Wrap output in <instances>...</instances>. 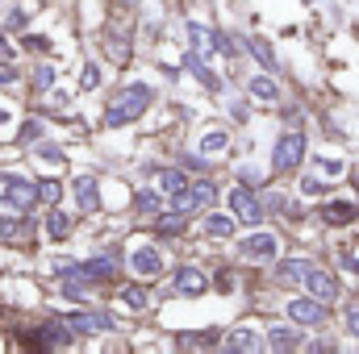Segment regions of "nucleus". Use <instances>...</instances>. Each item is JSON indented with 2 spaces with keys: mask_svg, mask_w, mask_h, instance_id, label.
<instances>
[{
  "mask_svg": "<svg viewBox=\"0 0 359 354\" xmlns=\"http://www.w3.org/2000/svg\"><path fill=\"white\" fill-rule=\"evenodd\" d=\"M155 84H147V80H134V84H126V88L113 96V104L104 108V125L109 129H121V125H134L151 104H155Z\"/></svg>",
  "mask_w": 359,
  "mask_h": 354,
  "instance_id": "nucleus-1",
  "label": "nucleus"
},
{
  "mask_svg": "<svg viewBox=\"0 0 359 354\" xmlns=\"http://www.w3.org/2000/svg\"><path fill=\"white\" fill-rule=\"evenodd\" d=\"M0 204H8L13 213H29L34 204H42V187L13 171H0Z\"/></svg>",
  "mask_w": 359,
  "mask_h": 354,
  "instance_id": "nucleus-2",
  "label": "nucleus"
},
{
  "mask_svg": "<svg viewBox=\"0 0 359 354\" xmlns=\"http://www.w3.org/2000/svg\"><path fill=\"white\" fill-rule=\"evenodd\" d=\"M305 150H309V138L301 129H284L271 146V167L276 171H297L305 163Z\"/></svg>",
  "mask_w": 359,
  "mask_h": 354,
  "instance_id": "nucleus-3",
  "label": "nucleus"
},
{
  "mask_svg": "<svg viewBox=\"0 0 359 354\" xmlns=\"http://www.w3.org/2000/svg\"><path fill=\"white\" fill-rule=\"evenodd\" d=\"M226 204H230V213H234L238 221H251V225H259L264 213H268V204H259V192H255L251 183H243V179H238V187L226 196Z\"/></svg>",
  "mask_w": 359,
  "mask_h": 354,
  "instance_id": "nucleus-4",
  "label": "nucleus"
},
{
  "mask_svg": "<svg viewBox=\"0 0 359 354\" xmlns=\"http://www.w3.org/2000/svg\"><path fill=\"white\" fill-rule=\"evenodd\" d=\"M326 317H330V309H326V300H318V296L288 300V321H297V325H322Z\"/></svg>",
  "mask_w": 359,
  "mask_h": 354,
  "instance_id": "nucleus-5",
  "label": "nucleus"
},
{
  "mask_svg": "<svg viewBox=\"0 0 359 354\" xmlns=\"http://www.w3.org/2000/svg\"><path fill=\"white\" fill-rule=\"evenodd\" d=\"M126 267H130L138 279H159V275H163V255H159L155 246H134L130 259H126Z\"/></svg>",
  "mask_w": 359,
  "mask_h": 354,
  "instance_id": "nucleus-6",
  "label": "nucleus"
},
{
  "mask_svg": "<svg viewBox=\"0 0 359 354\" xmlns=\"http://www.w3.org/2000/svg\"><path fill=\"white\" fill-rule=\"evenodd\" d=\"M117 267H121L117 250H113V255H96V259L76 267V279H84V283H109V279L117 275Z\"/></svg>",
  "mask_w": 359,
  "mask_h": 354,
  "instance_id": "nucleus-7",
  "label": "nucleus"
},
{
  "mask_svg": "<svg viewBox=\"0 0 359 354\" xmlns=\"http://www.w3.org/2000/svg\"><path fill=\"white\" fill-rule=\"evenodd\" d=\"M67 325H72L76 334H113V330H117V317H113V313H72Z\"/></svg>",
  "mask_w": 359,
  "mask_h": 354,
  "instance_id": "nucleus-8",
  "label": "nucleus"
},
{
  "mask_svg": "<svg viewBox=\"0 0 359 354\" xmlns=\"http://www.w3.org/2000/svg\"><path fill=\"white\" fill-rule=\"evenodd\" d=\"M280 255V238L276 234H247L243 238V259H259V263H268V259H276Z\"/></svg>",
  "mask_w": 359,
  "mask_h": 354,
  "instance_id": "nucleus-9",
  "label": "nucleus"
},
{
  "mask_svg": "<svg viewBox=\"0 0 359 354\" xmlns=\"http://www.w3.org/2000/svg\"><path fill=\"white\" fill-rule=\"evenodd\" d=\"M184 67H188V76L201 84V88H209V92H222V76L205 63V55H196V50H188L184 55Z\"/></svg>",
  "mask_w": 359,
  "mask_h": 354,
  "instance_id": "nucleus-10",
  "label": "nucleus"
},
{
  "mask_svg": "<svg viewBox=\"0 0 359 354\" xmlns=\"http://www.w3.org/2000/svg\"><path fill=\"white\" fill-rule=\"evenodd\" d=\"M72 196H76V204H80V213H84V217L96 213V208H100V183H96V176L72 179Z\"/></svg>",
  "mask_w": 359,
  "mask_h": 354,
  "instance_id": "nucleus-11",
  "label": "nucleus"
},
{
  "mask_svg": "<svg viewBox=\"0 0 359 354\" xmlns=\"http://www.w3.org/2000/svg\"><path fill=\"white\" fill-rule=\"evenodd\" d=\"M172 283H176L180 296H205V292H209V275H205L201 267H180Z\"/></svg>",
  "mask_w": 359,
  "mask_h": 354,
  "instance_id": "nucleus-12",
  "label": "nucleus"
},
{
  "mask_svg": "<svg viewBox=\"0 0 359 354\" xmlns=\"http://www.w3.org/2000/svg\"><path fill=\"white\" fill-rule=\"evenodd\" d=\"M305 292L330 304V300H339V279H334L330 271H322V267H313V271H309V279H305Z\"/></svg>",
  "mask_w": 359,
  "mask_h": 354,
  "instance_id": "nucleus-13",
  "label": "nucleus"
},
{
  "mask_svg": "<svg viewBox=\"0 0 359 354\" xmlns=\"http://www.w3.org/2000/svg\"><path fill=\"white\" fill-rule=\"evenodd\" d=\"M188 46L196 50V55H217V29H209V25H201V21H188Z\"/></svg>",
  "mask_w": 359,
  "mask_h": 354,
  "instance_id": "nucleus-14",
  "label": "nucleus"
},
{
  "mask_svg": "<svg viewBox=\"0 0 359 354\" xmlns=\"http://www.w3.org/2000/svg\"><path fill=\"white\" fill-rule=\"evenodd\" d=\"M243 46H247V55H251V59H255L264 71H271V76L280 71V59L271 55V46L264 42V38H259V34H247V38H243Z\"/></svg>",
  "mask_w": 359,
  "mask_h": 354,
  "instance_id": "nucleus-15",
  "label": "nucleus"
},
{
  "mask_svg": "<svg viewBox=\"0 0 359 354\" xmlns=\"http://www.w3.org/2000/svg\"><path fill=\"white\" fill-rule=\"evenodd\" d=\"M196 150H201V155H226V150H230V129H226V125H209V129L201 134Z\"/></svg>",
  "mask_w": 359,
  "mask_h": 354,
  "instance_id": "nucleus-16",
  "label": "nucleus"
},
{
  "mask_svg": "<svg viewBox=\"0 0 359 354\" xmlns=\"http://www.w3.org/2000/svg\"><path fill=\"white\" fill-rule=\"evenodd\" d=\"M264 346H268V338H259V330H251V325H238L226 338V351H264Z\"/></svg>",
  "mask_w": 359,
  "mask_h": 354,
  "instance_id": "nucleus-17",
  "label": "nucleus"
},
{
  "mask_svg": "<svg viewBox=\"0 0 359 354\" xmlns=\"http://www.w3.org/2000/svg\"><path fill=\"white\" fill-rule=\"evenodd\" d=\"M313 267H318V263H309V259H280L276 275H280V283H305Z\"/></svg>",
  "mask_w": 359,
  "mask_h": 354,
  "instance_id": "nucleus-18",
  "label": "nucleus"
},
{
  "mask_svg": "<svg viewBox=\"0 0 359 354\" xmlns=\"http://www.w3.org/2000/svg\"><path fill=\"white\" fill-rule=\"evenodd\" d=\"M42 229H46V238H50V242H63V238H72V213H63V208L55 204V208L46 213V225H42Z\"/></svg>",
  "mask_w": 359,
  "mask_h": 354,
  "instance_id": "nucleus-19",
  "label": "nucleus"
},
{
  "mask_svg": "<svg viewBox=\"0 0 359 354\" xmlns=\"http://www.w3.org/2000/svg\"><path fill=\"white\" fill-rule=\"evenodd\" d=\"M247 92H251L255 100H264V104H276V100H280V84L271 80V71H264V76H251V80H247Z\"/></svg>",
  "mask_w": 359,
  "mask_h": 354,
  "instance_id": "nucleus-20",
  "label": "nucleus"
},
{
  "mask_svg": "<svg viewBox=\"0 0 359 354\" xmlns=\"http://www.w3.org/2000/svg\"><path fill=\"white\" fill-rule=\"evenodd\" d=\"M268 346H271V351H297V346H301L297 321H292V325H271V330H268Z\"/></svg>",
  "mask_w": 359,
  "mask_h": 354,
  "instance_id": "nucleus-21",
  "label": "nucleus"
},
{
  "mask_svg": "<svg viewBox=\"0 0 359 354\" xmlns=\"http://www.w3.org/2000/svg\"><path fill=\"white\" fill-rule=\"evenodd\" d=\"M234 221H238L234 213H209L205 217V234L209 238H230L234 234Z\"/></svg>",
  "mask_w": 359,
  "mask_h": 354,
  "instance_id": "nucleus-22",
  "label": "nucleus"
},
{
  "mask_svg": "<svg viewBox=\"0 0 359 354\" xmlns=\"http://www.w3.org/2000/svg\"><path fill=\"white\" fill-rule=\"evenodd\" d=\"M184 225H188V217L176 213V208H168V213H159V217H155V229H159L163 238H180V234H184Z\"/></svg>",
  "mask_w": 359,
  "mask_h": 354,
  "instance_id": "nucleus-23",
  "label": "nucleus"
},
{
  "mask_svg": "<svg viewBox=\"0 0 359 354\" xmlns=\"http://www.w3.org/2000/svg\"><path fill=\"white\" fill-rule=\"evenodd\" d=\"M355 204H351V200H330V204H326V208H322V217H326V221H334V225H343V221H355Z\"/></svg>",
  "mask_w": 359,
  "mask_h": 354,
  "instance_id": "nucleus-24",
  "label": "nucleus"
},
{
  "mask_svg": "<svg viewBox=\"0 0 359 354\" xmlns=\"http://www.w3.org/2000/svg\"><path fill=\"white\" fill-rule=\"evenodd\" d=\"M159 200H163V196H159V192H155V187H142V192H138V196H134V208H138V213H142V217H159V208H163V204H159Z\"/></svg>",
  "mask_w": 359,
  "mask_h": 354,
  "instance_id": "nucleus-25",
  "label": "nucleus"
},
{
  "mask_svg": "<svg viewBox=\"0 0 359 354\" xmlns=\"http://www.w3.org/2000/svg\"><path fill=\"white\" fill-rule=\"evenodd\" d=\"M159 187L172 196V192H184L188 187V176L184 171H176V167H159Z\"/></svg>",
  "mask_w": 359,
  "mask_h": 354,
  "instance_id": "nucleus-26",
  "label": "nucleus"
},
{
  "mask_svg": "<svg viewBox=\"0 0 359 354\" xmlns=\"http://www.w3.org/2000/svg\"><path fill=\"white\" fill-rule=\"evenodd\" d=\"M34 155H38L42 163H50V167H63V163H67V155H63V146H59V142H38V146H34Z\"/></svg>",
  "mask_w": 359,
  "mask_h": 354,
  "instance_id": "nucleus-27",
  "label": "nucleus"
},
{
  "mask_svg": "<svg viewBox=\"0 0 359 354\" xmlns=\"http://www.w3.org/2000/svg\"><path fill=\"white\" fill-rule=\"evenodd\" d=\"M188 192H192V200H196V204H201V208H205V204H213V200H217V196H222V192H217V183H213V179H201V183H188Z\"/></svg>",
  "mask_w": 359,
  "mask_h": 354,
  "instance_id": "nucleus-28",
  "label": "nucleus"
},
{
  "mask_svg": "<svg viewBox=\"0 0 359 354\" xmlns=\"http://www.w3.org/2000/svg\"><path fill=\"white\" fill-rule=\"evenodd\" d=\"M121 300H126V304H130V309H134V313H142V309H147V304H151V292H147V288H138V283H134V288H121Z\"/></svg>",
  "mask_w": 359,
  "mask_h": 354,
  "instance_id": "nucleus-29",
  "label": "nucleus"
},
{
  "mask_svg": "<svg viewBox=\"0 0 359 354\" xmlns=\"http://www.w3.org/2000/svg\"><path fill=\"white\" fill-rule=\"evenodd\" d=\"M38 187H42V204H46V208H55V204L63 200V183H59V179H42Z\"/></svg>",
  "mask_w": 359,
  "mask_h": 354,
  "instance_id": "nucleus-30",
  "label": "nucleus"
},
{
  "mask_svg": "<svg viewBox=\"0 0 359 354\" xmlns=\"http://www.w3.org/2000/svg\"><path fill=\"white\" fill-rule=\"evenodd\" d=\"M17 142H21V146H38V142H42V121H25L21 134H17Z\"/></svg>",
  "mask_w": 359,
  "mask_h": 354,
  "instance_id": "nucleus-31",
  "label": "nucleus"
},
{
  "mask_svg": "<svg viewBox=\"0 0 359 354\" xmlns=\"http://www.w3.org/2000/svg\"><path fill=\"white\" fill-rule=\"evenodd\" d=\"M109 55H113L117 63H126V59H130V38H126V34H117V38H109Z\"/></svg>",
  "mask_w": 359,
  "mask_h": 354,
  "instance_id": "nucleus-32",
  "label": "nucleus"
},
{
  "mask_svg": "<svg viewBox=\"0 0 359 354\" xmlns=\"http://www.w3.org/2000/svg\"><path fill=\"white\" fill-rule=\"evenodd\" d=\"M180 163H184L188 171H209V155H201V150H188V155H180Z\"/></svg>",
  "mask_w": 359,
  "mask_h": 354,
  "instance_id": "nucleus-33",
  "label": "nucleus"
},
{
  "mask_svg": "<svg viewBox=\"0 0 359 354\" xmlns=\"http://www.w3.org/2000/svg\"><path fill=\"white\" fill-rule=\"evenodd\" d=\"M301 192H305V196H326V192H330V183H326V179H318V176H305V179H301Z\"/></svg>",
  "mask_w": 359,
  "mask_h": 354,
  "instance_id": "nucleus-34",
  "label": "nucleus"
},
{
  "mask_svg": "<svg viewBox=\"0 0 359 354\" xmlns=\"http://www.w3.org/2000/svg\"><path fill=\"white\" fill-rule=\"evenodd\" d=\"M55 80H59V71H55V67H50V63H42V67H38V71H34V84H38V88H50V84H55Z\"/></svg>",
  "mask_w": 359,
  "mask_h": 354,
  "instance_id": "nucleus-35",
  "label": "nucleus"
},
{
  "mask_svg": "<svg viewBox=\"0 0 359 354\" xmlns=\"http://www.w3.org/2000/svg\"><path fill=\"white\" fill-rule=\"evenodd\" d=\"M80 88H84V92L100 88V67H92V63L84 67V76H80Z\"/></svg>",
  "mask_w": 359,
  "mask_h": 354,
  "instance_id": "nucleus-36",
  "label": "nucleus"
},
{
  "mask_svg": "<svg viewBox=\"0 0 359 354\" xmlns=\"http://www.w3.org/2000/svg\"><path fill=\"white\" fill-rule=\"evenodd\" d=\"M238 179H243V183H251V187H259V183H264V171H255L251 163H243V167H238Z\"/></svg>",
  "mask_w": 359,
  "mask_h": 354,
  "instance_id": "nucleus-37",
  "label": "nucleus"
},
{
  "mask_svg": "<svg viewBox=\"0 0 359 354\" xmlns=\"http://www.w3.org/2000/svg\"><path fill=\"white\" fill-rule=\"evenodd\" d=\"M17 84V67L13 63H0V88H13Z\"/></svg>",
  "mask_w": 359,
  "mask_h": 354,
  "instance_id": "nucleus-38",
  "label": "nucleus"
},
{
  "mask_svg": "<svg viewBox=\"0 0 359 354\" xmlns=\"http://www.w3.org/2000/svg\"><path fill=\"white\" fill-rule=\"evenodd\" d=\"M4 21H8V29H25V21H29V17H25L21 8H8V17H4Z\"/></svg>",
  "mask_w": 359,
  "mask_h": 354,
  "instance_id": "nucleus-39",
  "label": "nucleus"
},
{
  "mask_svg": "<svg viewBox=\"0 0 359 354\" xmlns=\"http://www.w3.org/2000/svg\"><path fill=\"white\" fill-rule=\"evenodd\" d=\"M347 334L359 338V313H347Z\"/></svg>",
  "mask_w": 359,
  "mask_h": 354,
  "instance_id": "nucleus-40",
  "label": "nucleus"
},
{
  "mask_svg": "<svg viewBox=\"0 0 359 354\" xmlns=\"http://www.w3.org/2000/svg\"><path fill=\"white\" fill-rule=\"evenodd\" d=\"M0 55H13V42L4 38V29H0Z\"/></svg>",
  "mask_w": 359,
  "mask_h": 354,
  "instance_id": "nucleus-41",
  "label": "nucleus"
},
{
  "mask_svg": "<svg viewBox=\"0 0 359 354\" xmlns=\"http://www.w3.org/2000/svg\"><path fill=\"white\" fill-rule=\"evenodd\" d=\"M4 121H8V113H4V108H0V125H4Z\"/></svg>",
  "mask_w": 359,
  "mask_h": 354,
  "instance_id": "nucleus-42",
  "label": "nucleus"
}]
</instances>
